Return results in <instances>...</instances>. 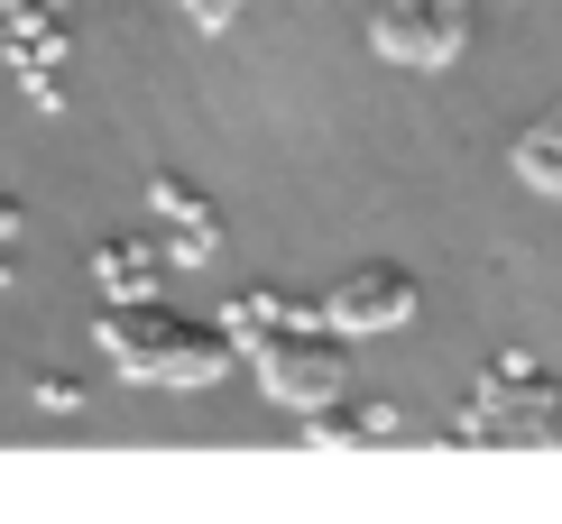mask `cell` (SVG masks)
<instances>
[{
  "instance_id": "1",
  "label": "cell",
  "mask_w": 562,
  "mask_h": 524,
  "mask_svg": "<svg viewBox=\"0 0 562 524\" xmlns=\"http://www.w3.org/2000/svg\"><path fill=\"white\" fill-rule=\"evenodd\" d=\"M102 350H111L121 377H138V387H213V377L240 360V331L231 322H184L157 295H138V304H111Z\"/></svg>"
},
{
  "instance_id": "2",
  "label": "cell",
  "mask_w": 562,
  "mask_h": 524,
  "mask_svg": "<svg viewBox=\"0 0 562 524\" xmlns=\"http://www.w3.org/2000/svg\"><path fill=\"white\" fill-rule=\"evenodd\" d=\"M259 387L286 405V414H323L333 396H350V350L333 322H295V331H268L259 350Z\"/></svg>"
},
{
  "instance_id": "3",
  "label": "cell",
  "mask_w": 562,
  "mask_h": 524,
  "mask_svg": "<svg viewBox=\"0 0 562 524\" xmlns=\"http://www.w3.org/2000/svg\"><path fill=\"white\" fill-rule=\"evenodd\" d=\"M415 314H425V285L396 267V258H369V267L323 285V322H333L341 341H360V331H406Z\"/></svg>"
},
{
  "instance_id": "4",
  "label": "cell",
  "mask_w": 562,
  "mask_h": 524,
  "mask_svg": "<svg viewBox=\"0 0 562 524\" xmlns=\"http://www.w3.org/2000/svg\"><path fill=\"white\" fill-rule=\"evenodd\" d=\"M379 56L387 65H452L471 37V0H379Z\"/></svg>"
},
{
  "instance_id": "5",
  "label": "cell",
  "mask_w": 562,
  "mask_h": 524,
  "mask_svg": "<svg viewBox=\"0 0 562 524\" xmlns=\"http://www.w3.org/2000/svg\"><path fill=\"white\" fill-rule=\"evenodd\" d=\"M148 212H157V230H167V258H176V267H203V258L222 249V212L203 203V184L157 175V184H148Z\"/></svg>"
},
{
  "instance_id": "6",
  "label": "cell",
  "mask_w": 562,
  "mask_h": 524,
  "mask_svg": "<svg viewBox=\"0 0 562 524\" xmlns=\"http://www.w3.org/2000/svg\"><path fill=\"white\" fill-rule=\"evenodd\" d=\"M157 267H167V240H157V230L138 240V230H130V240H102V258H92V285H102L111 304H138V295H157Z\"/></svg>"
},
{
  "instance_id": "7",
  "label": "cell",
  "mask_w": 562,
  "mask_h": 524,
  "mask_svg": "<svg viewBox=\"0 0 562 524\" xmlns=\"http://www.w3.org/2000/svg\"><path fill=\"white\" fill-rule=\"evenodd\" d=\"M396 423H406V414H396L387 396H360V387H350V396L323 405V414H304V433H314V442H387Z\"/></svg>"
},
{
  "instance_id": "8",
  "label": "cell",
  "mask_w": 562,
  "mask_h": 524,
  "mask_svg": "<svg viewBox=\"0 0 562 524\" xmlns=\"http://www.w3.org/2000/svg\"><path fill=\"white\" fill-rule=\"evenodd\" d=\"M231 331H240V350H259L268 331H295V322H323V304H295L286 285H249V295H231Z\"/></svg>"
},
{
  "instance_id": "9",
  "label": "cell",
  "mask_w": 562,
  "mask_h": 524,
  "mask_svg": "<svg viewBox=\"0 0 562 524\" xmlns=\"http://www.w3.org/2000/svg\"><path fill=\"white\" fill-rule=\"evenodd\" d=\"M517 175L535 184V194H562V102L517 138Z\"/></svg>"
},
{
  "instance_id": "10",
  "label": "cell",
  "mask_w": 562,
  "mask_h": 524,
  "mask_svg": "<svg viewBox=\"0 0 562 524\" xmlns=\"http://www.w3.org/2000/svg\"><path fill=\"white\" fill-rule=\"evenodd\" d=\"M176 10H184V19H194V29H231V19H240V10H249V0H176Z\"/></svg>"
},
{
  "instance_id": "11",
  "label": "cell",
  "mask_w": 562,
  "mask_h": 524,
  "mask_svg": "<svg viewBox=\"0 0 562 524\" xmlns=\"http://www.w3.org/2000/svg\"><path fill=\"white\" fill-rule=\"evenodd\" d=\"M37 405H46V414H65V405H83V387H75V377H37Z\"/></svg>"
}]
</instances>
